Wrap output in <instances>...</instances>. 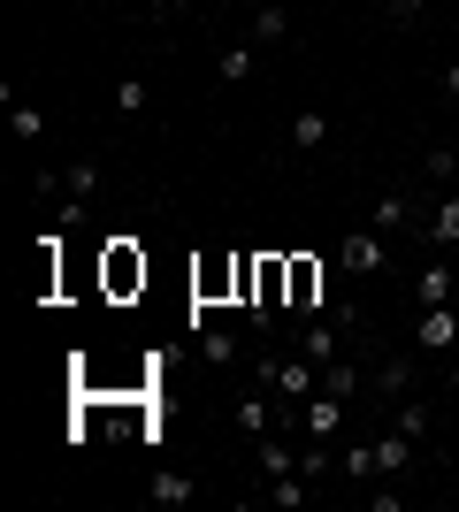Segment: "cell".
<instances>
[{
    "label": "cell",
    "instance_id": "obj_29",
    "mask_svg": "<svg viewBox=\"0 0 459 512\" xmlns=\"http://www.w3.org/2000/svg\"><path fill=\"white\" fill-rule=\"evenodd\" d=\"M444 92H452V100H459V62H452V69H444Z\"/></svg>",
    "mask_w": 459,
    "mask_h": 512
},
{
    "label": "cell",
    "instance_id": "obj_28",
    "mask_svg": "<svg viewBox=\"0 0 459 512\" xmlns=\"http://www.w3.org/2000/svg\"><path fill=\"white\" fill-rule=\"evenodd\" d=\"M184 8H199V0H161V16H184Z\"/></svg>",
    "mask_w": 459,
    "mask_h": 512
},
{
    "label": "cell",
    "instance_id": "obj_8",
    "mask_svg": "<svg viewBox=\"0 0 459 512\" xmlns=\"http://www.w3.org/2000/svg\"><path fill=\"white\" fill-rule=\"evenodd\" d=\"M368 230H383V237L414 230V199H406V192H383V199L368 207Z\"/></svg>",
    "mask_w": 459,
    "mask_h": 512
},
{
    "label": "cell",
    "instance_id": "obj_14",
    "mask_svg": "<svg viewBox=\"0 0 459 512\" xmlns=\"http://www.w3.org/2000/svg\"><path fill=\"white\" fill-rule=\"evenodd\" d=\"M322 146H329V123H322V107L291 115V153H322Z\"/></svg>",
    "mask_w": 459,
    "mask_h": 512
},
{
    "label": "cell",
    "instance_id": "obj_7",
    "mask_svg": "<svg viewBox=\"0 0 459 512\" xmlns=\"http://www.w3.org/2000/svg\"><path fill=\"white\" fill-rule=\"evenodd\" d=\"M284 306H299V314H314V306H322V268H314V260H291Z\"/></svg>",
    "mask_w": 459,
    "mask_h": 512
},
{
    "label": "cell",
    "instance_id": "obj_17",
    "mask_svg": "<svg viewBox=\"0 0 459 512\" xmlns=\"http://www.w3.org/2000/svg\"><path fill=\"white\" fill-rule=\"evenodd\" d=\"M146 497H153V505H169V512H176V505H192L199 490L184 482V474H153V482H146Z\"/></svg>",
    "mask_w": 459,
    "mask_h": 512
},
{
    "label": "cell",
    "instance_id": "obj_5",
    "mask_svg": "<svg viewBox=\"0 0 459 512\" xmlns=\"http://www.w3.org/2000/svg\"><path fill=\"white\" fill-rule=\"evenodd\" d=\"M368 444H375V474H383V482H398V474L414 467V451H421L414 436H398V428H375Z\"/></svg>",
    "mask_w": 459,
    "mask_h": 512
},
{
    "label": "cell",
    "instance_id": "obj_31",
    "mask_svg": "<svg viewBox=\"0 0 459 512\" xmlns=\"http://www.w3.org/2000/svg\"><path fill=\"white\" fill-rule=\"evenodd\" d=\"M452 192H459V176H452Z\"/></svg>",
    "mask_w": 459,
    "mask_h": 512
},
{
    "label": "cell",
    "instance_id": "obj_21",
    "mask_svg": "<svg viewBox=\"0 0 459 512\" xmlns=\"http://www.w3.org/2000/svg\"><path fill=\"white\" fill-rule=\"evenodd\" d=\"M199 360L230 367V360H238V337H230V329H199Z\"/></svg>",
    "mask_w": 459,
    "mask_h": 512
},
{
    "label": "cell",
    "instance_id": "obj_2",
    "mask_svg": "<svg viewBox=\"0 0 459 512\" xmlns=\"http://www.w3.org/2000/svg\"><path fill=\"white\" fill-rule=\"evenodd\" d=\"M261 375H268L276 398H299V406L322 390V367H314V360H261Z\"/></svg>",
    "mask_w": 459,
    "mask_h": 512
},
{
    "label": "cell",
    "instance_id": "obj_23",
    "mask_svg": "<svg viewBox=\"0 0 459 512\" xmlns=\"http://www.w3.org/2000/svg\"><path fill=\"white\" fill-rule=\"evenodd\" d=\"M421 169H429V184H437V192H452V176H459V153H452V146H437L429 161H421Z\"/></svg>",
    "mask_w": 459,
    "mask_h": 512
},
{
    "label": "cell",
    "instance_id": "obj_22",
    "mask_svg": "<svg viewBox=\"0 0 459 512\" xmlns=\"http://www.w3.org/2000/svg\"><path fill=\"white\" fill-rule=\"evenodd\" d=\"M8 130H16V138H46V115L23 107V100H8Z\"/></svg>",
    "mask_w": 459,
    "mask_h": 512
},
{
    "label": "cell",
    "instance_id": "obj_11",
    "mask_svg": "<svg viewBox=\"0 0 459 512\" xmlns=\"http://www.w3.org/2000/svg\"><path fill=\"white\" fill-rule=\"evenodd\" d=\"M131 283H146V260L115 237V245H108V291H131Z\"/></svg>",
    "mask_w": 459,
    "mask_h": 512
},
{
    "label": "cell",
    "instance_id": "obj_13",
    "mask_svg": "<svg viewBox=\"0 0 459 512\" xmlns=\"http://www.w3.org/2000/svg\"><path fill=\"white\" fill-rule=\"evenodd\" d=\"M391 428H398V436H414V444H421V436H429V428H437V406H429V398H398Z\"/></svg>",
    "mask_w": 459,
    "mask_h": 512
},
{
    "label": "cell",
    "instance_id": "obj_3",
    "mask_svg": "<svg viewBox=\"0 0 459 512\" xmlns=\"http://www.w3.org/2000/svg\"><path fill=\"white\" fill-rule=\"evenodd\" d=\"M414 344H421V352H444V360H452V352H459V306H421Z\"/></svg>",
    "mask_w": 459,
    "mask_h": 512
},
{
    "label": "cell",
    "instance_id": "obj_15",
    "mask_svg": "<svg viewBox=\"0 0 459 512\" xmlns=\"http://www.w3.org/2000/svg\"><path fill=\"white\" fill-rule=\"evenodd\" d=\"M406 383H414V360H383V367L368 375L375 398H406Z\"/></svg>",
    "mask_w": 459,
    "mask_h": 512
},
{
    "label": "cell",
    "instance_id": "obj_20",
    "mask_svg": "<svg viewBox=\"0 0 459 512\" xmlns=\"http://www.w3.org/2000/svg\"><path fill=\"white\" fill-rule=\"evenodd\" d=\"M337 474H352V482H375V444H345V451H337Z\"/></svg>",
    "mask_w": 459,
    "mask_h": 512
},
{
    "label": "cell",
    "instance_id": "obj_4",
    "mask_svg": "<svg viewBox=\"0 0 459 512\" xmlns=\"http://www.w3.org/2000/svg\"><path fill=\"white\" fill-rule=\"evenodd\" d=\"M299 428L314 436V444H337V428H345V398H337V390H314V398L299 406Z\"/></svg>",
    "mask_w": 459,
    "mask_h": 512
},
{
    "label": "cell",
    "instance_id": "obj_16",
    "mask_svg": "<svg viewBox=\"0 0 459 512\" xmlns=\"http://www.w3.org/2000/svg\"><path fill=\"white\" fill-rule=\"evenodd\" d=\"M429 245H459V192L437 199V214H429Z\"/></svg>",
    "mask_w": 459,
    "mask_h": 512
},
{
    "label": "cell",
    "instance_id": "obj_9",
    "mask_svg": "<svg viewBox=\"0 0 459 512\" xmlns=\"http://www.w3.org/2000/svg\"><path fill=\"white\" fill-rule=\"evenodd\" d=\"M253 62H261V46L238 39V46H222V54H215V77H222V85H245V77H253Z\"/></svg>",
    "mask_w": 459,
    "mask_h": 512
},
{
    "label": "cell",
    "instance_id": "obj_6",
    "mask_svg": "<svg viewBox=\"0 0 459 512\" xmlns=\"http://www.w3.org/2000/svg\"><path fill=\"white\" fill-rule=\"evenodd\" d=\"M345 352V321H322V314H306V360L314 367H329Z\"/></svg>",
    "mask_w": 459,
    "mask_h": 512
},
{
    "label": "cell",
    "instance_id": "obj_10",
    "mask_svg": "<svg viewBox=\"0 0 459 512\" xmlns=\"http://www.w3.org/2000/svg\"><path fill=\"white\" fill-rule=\"evenodd\" d=\"M414 299L421 306H452V260H429V268H421V276H414Z\"/></svg>",
    "mask_w": 459,
    "mask_h": 512
},
{
    "label": "cell",
    "instance_id": "obj_18",
    "mask_svg": "<svg viewBox=\"0 0 459 512\" xmlns=\"http://www.w3.org/2000/svg\"><path fill=\"white\" fill-rule=\"evenodd\" d=\"M322 390H337V398L352 406V398L368 390V375H360V367H345V360H329V367H322Z\"/></svg>",
    "mask_w": 459,
    "mask_h": 512
},
{
    "label": "cell",
    "instance_id": "obj_12",
    "mask_svg": "<svg viewBox=\"0 0 459 512\" xmlns=\"http://www.w3.org/2000/svg\"><path fill=\"white\" fill-rule=\"evenodd\" d=\"M284 39H291V8L261 0V8H253V46H284Z\"/></svg>",
    "mask_w": 459,
    "mask_h": 512
},
{
    "label": "cell",
    "instance_id": "obj_1",
    "mask_svg": "<svg viewBox=\"0 0 459 512\" xmlns=\"http://www.w3.org/2000/svg\"><path fill=\"white\" fill-rule=\"evenodd\" d=\"M337 260H345V276H383V268H391V237L383 230H352L345 245H337Z\"/></svg>",
    "mask_w": 459,
    "mask_h": 512
},
{
    "label": "cell",
    "instance_id": "obj_30",
    "mask_svg": "<svg viewBox=\"0 0 459 512\" xmlns=\"http://www.w3.org/2000/svg\"><path fill=\"white\" fill-rule=\"evenodd\" d=\"M452 398H459V352H452Z\"/></svg>",
    "mask_w": 459,
    "mask_h": 512
},
{
    "label": "cell",
    "instance_id": "obj_25",
    "mask_svg": "<svg viewBox=\"0 0 459 512\" xmlns=\"http://www.w3.org/2000/svg\"><path fill=\"white\" fill-rule=\"evenodd\" d=\"M261 474H299V459H291L276 436H261Z\"/></svg>",
    "mask_w": 459,
    "mask_h": 512
},
{
    "label": "cell",
    "instance_id": "obj_27",
    "mask_svg": "<svg viewBox=\"0 0 459 512\" xmlns=\"http://www.w3.org/2000/svg\"><path fill=\"white\" fill-rule=\"evenodd\" d=\"M383 8H391V16L406 23V16H421V8H429V0H383Z\"/></svg>",
    "mask_w": 459,
    "mask_h": 512
},
{
    "label": "cell",
    "instance_id": "obj_26",
    "mask_svg": "<svg viewBox=\"0 0 459 512\" xmlns=\"http://www.w3.org/2000/svg\"><path fill=\"white\" fill-rule=\"evenodd\" d=\"M115 107H123V115H138V107H146V77H123V85H115Z\"/></svg>",
    "mask_w": 459,
    "mask_h": 512
},
{
    "label": "cell",
    "instance_id": "obj_19",
    "mask_svg": "<svg viewBox=\"0 0 459 512\" xmlns=\"http://www.w3.org/2000/svg\"><path fill=\"white\" fill-rule=\"evenodd\" d=\"M261 497H268V505H284V512H291V505H306L314 490H306V474H268V490H261Z\"/></svg>",
    "mask_w": 459,
    "mask_h": 512
},
{
    "label": "cell",
    "instance_id": "obj_24",
    "mask_svg": "<svg viewBox=\"0 0 459 512\" xmlns=\"http://www.w3.org/2000/svg\"><path fill=\"white\" fill-rule=\"evenodd\" d=\"M238 428H253V444H261L268 428H276V413H268L261 398H238Z\"/></svg>",
    "mask_w": 459,
    "mask_h": 512
}]
</instances>
